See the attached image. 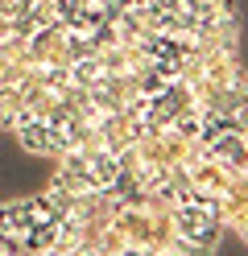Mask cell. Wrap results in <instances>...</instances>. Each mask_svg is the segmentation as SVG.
Wrapping results in <instances>:
<instances>
[{
  "instance_id": "1",
  "label": "cell",
  "mask_w": 248,
  "mask_h": 256,
  "mask_svg": "<svg viewBox=\"0 0 248 256\" xmlns=\"http://www.w3.org/2000/svg\"><path fill=\"white\" fill-rule=\"evenodd\" d=\"M25 54H29V66H66V25H42L25 38Z\"/></svg>"
},
{
  "instance_id": "4",
  "label": "cell",
  "mask_w": 248,
  "mask_h": 256,
  "mask_svg": "<svg viewBox=\"0 0 248 256\" xmlns=\"http://www.w3.org/2000/svg\"><path fill=\"white\" fill-rule=\"evenodd\" d=\"M17 12H21V0H0V17H17Z\"/></svg>"
},
{
  "instance_id": "3",
  "label": "cell",
  "mask_w": 248,
  "mask_h": 256,
  "mask_svg": "<svg viewBox=\"0 0 248 256\" xmlns=\"http://www.w3.org/2000/svg\"><path fill=\"white\" fill-rule=\"evenodd\" d=\"M170 132L182 136V140H198V136H203V116H198V108H194V112H182V116H174V120H170Z\"/></svg>"
},
{
  "instance_id": "5",
  "label": "cell",
  "mask_w": 248,
  "mask_h": 256,
  "mask_svg": "<svg viewBox=\"0 0 248 256\" xmlns=\"http://www.w3.org/2000/svg\"><path fill=\"white\" fill-rule=\"evenodd\" d=\"M244 136H248V132H244Z\"/></svg>"
},
{
  "instance_id": "2",
  "label": "cell",
  "mask_w": 248,
  "mask_h": 256,
  "mask_svg": "<svg viewBox=\"0 0 248 256\" xmlns=\"http://www.w3.org/2000/svg\"><path fill=\"white\" fill-rule=\"evenodd\" d=\"M66 70H71V83H75V87H83V91H91V87H95V78L104 74L95 58H75Z\"/></svg>"
}]
</instances>
